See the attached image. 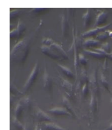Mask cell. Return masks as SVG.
Wrapping results in <instances>:
<instances>
[{"mask_svg":"<svg viewBox=\"0 0 112 130\" xmlns=\"http://www.w3.org/2000/svg\"><path fill=\"white\" fill-rule=\"evenodd\" d=\"M43 42L42 51L45 55L54 60L67 59V54L60 45L49 39H44Z\"/></svg>","mask_w":112,"mask_h":130,"instance_id":"1","label":"cell"},{"mask_svg":"<svg viewBox=\"0 0 112 130\" xmlns=\"http://www.w3.org/2000/svg\"><path fill=\"white\" fill-rule=\"evenodd\" d=\"M29 41L28 39H23L15 45L10 52V61L21 63L25 61L28 55Z\"/></svg>","mask_w":112,"mask_h":130,"instance_id":"2","label":"cell"},{"mask_svg":"<svg viewBox=\"0 0 112 130\" xmlns=\"http://www.w3.org/2000/svg\"><path fill=\"white\" fill-rule=\"evenodd\" d=\"M38 73H39V63L38 62L35 63V66L34 67L33 69H32L30 75L28 77V79L26 82L25 84L24 85L23 87V93H26L30 87L33 85L34 82H35L37 77Z\"/></svg>","mask_w":112,"mask_h":130,"instance_id":"3","label":"cell"},{"mask_svg":"<svg viewBox=\"0 0 112 130\" xmlns=\"http://www.w3.org/2000/svg\"><path fill=\"white\" fill-rule=\"evenodd\" d=\"M25 25L22 22L19 21L16 28L10 31V38H12V39H13V38H19L21 36L22 33L25 30Z\"/></svg>","mask_w":112,"mask_h":130,"instance_id":"4","label":"cell"},{"mask_svg":"<svg viewBox=\"0 0 112 130\" xmlns=\"http://www.w3.org/2000/svg\"><path fill=\"white\" fill-rule=\"evenodd\" d=\"M111 24V23H109V24H106V25L103 26H99L97 27V28H95L93 30H89L87 32H85L82 35H83V37H87L93 36V35H96V34H100L102 31H104V30H106L107 28H108Z\"/></svg>","mask_w":112,"mask_h":130,"instance_id":"5","label":"cell"},{"mask_svg":"<svg viewBox=\"0 0 112 130\" xmlns=\"http://www.w3.org/2000/svg\"><path fill=\"white\" fill-rule=\"evenodd\" d=\"M36 116L37 119L40 122H52V119L43 110L39 108L37 111Z\"/></svg>","mask_w":112,"mask_h":130,"instance_id":"6","label":"cell"},{"mask_svg":"<svg viewBox=\"0 0 112 130\" xmlns=\"http://www.w3.org/2000/svg\"><path fill=\"white\" fill-rule=\"evenodd\" d=\"M48 112L55 115H68V116H71L72 115V113L70 111H69L66 108H54L48 110Z\"/></svg>","mask_w":112,"mask_h":130,"instance_id":"7","label":"cell"},{"mask_svg":"<svg viewBox=\"0 0 112 130\" xmlns=\"http://www.w3.org/2000/svg\"><path fill=\"white\" fill-rule=\"evenodd\" d=\"M43 85L44 89L50 90L51 89V79L50 76L47 71L46 68L44 70V76H43Z\"/></svg>","mask_w":112,"mask_h":130,"instance_id":"8","label":"cell"},{"mask_svg":"<svg viewBox=\"0 0 112 130\" xmlns=\"http://www.w3.org/2000/svg\"><path fill=\"white\" fill-rule=\"evenodd\" d=\"M107 17H108V13L105 12H102L98 14V17L96 18L95 23L94 26H100L101 24H103L104 22L106 21Z\"/></svg>","mask_w":112,"mask_h":130,"instance_id":"9","label":"cell"},{"mask_svg":"<svg viewBox=\"0 0 112 130\" xmlns=\"http://www.w3.org/2000/svg\"><path fill=\"white\" fill-rule=\"evenodd\" d=\"M90 88L92 89V93L93 94H97L98 92V83H97V80H96V76L95 73H93L92 76H91L90 78Z\"/></svg>","mask_w":112,"mask_h":130,"instance_id":"10","label":"cell"},{"mask_svg":"<svg viewBox=\"0 0 112 130\" xmlns=\"http://www.w3.org/2000/svg\"><path fill=\"white\" fill-rule=\"evenodd\" d=\"M44 128L45 130H66V129L60 127L53 122H45L44 124Z\"/></svg>","mask_w":112,"mask_h":130,"instance_id":"11","label":"cell"},{"mask_svg":"<svg viewBox=\"0 0 112 130\" xmlns=\"http://www.w3.org/2000/svg\"><path fill=\"white\" fill-rule=\"evenodd\" d=\"M60 85H61L62 87H63L64 89H66L67 91L71 92L73 89V85H72V83H70L69 81L66 80V79H63L62 78H60Z\"/></svg>","mask_w":112,"mask_h":130,"instance_id":"12","label":"cell"},{"mask_svg":"<svg viewBox=\"0 0 112 130\" xmlns=\"http://www.w3.org/2000/svg\"><path fill=\"white\" fill-rule=\"evenodd\" d=\"M58 66L59 67V68L61 69V71H62V73H63L66 76H67L69 78H74V74L72 73V71L68 68V67H66V66H62V65L58 64Z\"/></svg>","mask_w":112,"mask_h":130,"instance_id":"13","label":"cell"},{"mask_svg":"<svg viewBox=\"0 0 112 130\" xmlns=\"http://www.w3.org/2000/svg\"><path fill=\"white\" fill-rule=\"evenodd\" d=\"M100 42L93 39H87L83 42V46L87 47H93L99 45Z\"/></svg>","mask_w":112,"mask_h":130,"instance_id":"14","label":"cell"},{"mask_svg":"<svg viewBox=\"0 0 112 130\" xmlns=\"http://www.w3.org/2000/svg\"><path fill=\"white\" fill-rule=\"evenodd\" d=\"M24 108H25L24 105L22 104L21 102L19 101V102L18 103V105H17V106H16L15 109L14 116H13V117H15V118L17 119H19V117L20 116Z\"/></svg>","mask_w":112,"mask_h":130,"instance_id":"15","label":"cell"},{"mask_svg":"<svg viewBox=\"0 0 112 130\" xmlns=\"http://www.w3.org/2000/svg\"><path fill=\"white\" fill-rule=\"evenodd\" d=\"M63 104L65 105L66 108L69 111H70V112L72 113V115L74 114V110L73 108H72L70 101L68 100V99H67L66 97H63Z\"/></svg>","mask_w":112,"mask_h":130,"instance_id":"16","label":"cell"},{"mask_svg":"<svg viewBox=\"0 0 112 130\" xmlns=\"http://www.w3.org/2000/svg\"><path fill=\"white\" fill-rule=\"evenodd\" d=\"M12 124L18 130H23L24 128V126L19 121V119H17L14 117H13V120H12Z\"/></svg>","mask_w":112,"mask_h":130,"instance_id":"17","label":"cell"},{"mask_svg":"<svg viewBox=\"0 0 112 130\" xmlns=\"http://www.w3.org/2000/svg\"><path fill=\"white\" fill-rule=\"evenodd\" d=\"M85 52L87 53L88 55H90V56H93V57L98 58H103L107 55H106V54L102 53L95 52V51H89V50H85Z\"/></svg>","mask_w":112,"mask_h":130,"instance_id":"18","label":"cell"},{"mask_svg":"<svg viewBox=\"0 0 112 130\" xmlns=\"http://www.w3.org/2000/svg\"><path fill=\"white\" fill-rule=\"evenodd\" d=\"M83 19L84 20V26L86 27L90 24V22L91 21V16L90 12V9H88L85 13L83 16Z\"/></svg>","mask_w":112,"mask_h":130,"instance_id":"19","label":"cell"},{"mask_svg":"<svg viewBox=\"0 0 112 130\" xmlns=\"http://www.w3.org/2000/svg\"><path fill=\"white\" fill-rule=\"evenodd\" d=\"M108 37V35L107 33L106 32H101L99 34V35L97 36L98 39H100V40H104V39H106Z\"/></svg>","mask_w":112,"mask_h":130,"instance_id":"20","label":"cell"},{"mask_svg":"<svg viewBox=\"0 0 112 130\" xmlns=\"http://www.w3.org/2000/svg\"><path fill=\"white\" fill-rule=\"evenodd\" d=\"M78 60H79V62H80V63H82V64L85 65V64H87V59H86L85 57V56L82 55H81L79 56Z\"/></svg>","mask_w":112,"mask_h":130,"instance_id":"21","label":"cell"},{"mask_svg":"<svg viewBox=\"0 0 112 130\" xmlns=\"http://www.w3.org/2000/svg\"><path fill=\"white\" fill-rule=\"evenodd\" d=\"M87 92H88V84H87V83H85L83 88H82V94H83V96L85 97L87 95Z\"/></svg>","mask_w":112,"mask_h":130,"instance_id":"22","label":"cell"},{"mask_svg":"<svg viewBox=\"0 0 112 130\" xmlns=\"http://www.w3.org/2000/svg\"><path fill=\"white\" fill-rule=\"evenodd\" d=\"M19 13V10H15L14 11H12L10 12V19H12L13 17H16L18 15V14Z\"/></svg>","mask_w":112,"mask_h":130,"instance_id":"23","label":"cell"},{"mask_svg":"<svg viewBox=\"0 0 112 130\" xmlns=\"http://www.w3.org/2000/svg\"><path fill=\"white\" fill-rule=\"evenodd\" d=\"M35 130H42V128L39 126V124H37L36 126H35Z\"/></svg>","mask_w":112,"mask_h":130,"instance_id":"24","label":"cell"},{"mask_svg":"<svg viewBox=\"0 0 112 130\" xmlns=\"http://www.w3.org/2000/svg\"><path fill=\"white\" fill-rule=\"evenodd\" d=\"M104 130H112V123L110 124V125H109L106 129H105Z\"/></svg>","mask_w":112,"mask_h":130,"instance_id":"25","label":"cell"},{"mask_svg":"<svg viewBox=\"0 0 112 130\" xmlns=\"http://www.w3.org/2000/svg\"><path fill=\"white\" fill-rule=\"evenodd\" d=\"M23 130H28V129L27 128L26 126H24V129H23Z\"/></svg>","mask_w":112,"mask_h":130,"instance_id":"26","label":"cell"}]
</instances>
